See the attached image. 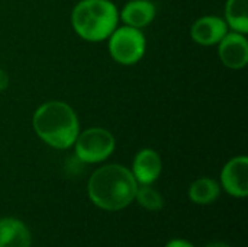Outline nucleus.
I'll return each instance as SVG.
<instances>
[{"instance_id":"obj_1","label":"nucleus","mask_w":248,"mask_h":247,"mask_svg":"<svg viewBox=\"0 0 248 247\" xmlns=\"http://www.w3.org/2000/svg\"><path fill=\"white\" fill-rule=\"evenodd\" d=\"M138 183L132 172L122 165H106L93 172L87 192L90 201L105 211L126 208L134 199Z\"/></svg>"},{"instance_id":"obj_2","label":"nucleus","mask_w":248,"mask_h":247,"mask_svg":"<svg viewBox=\"0 0 248 247\" xmlns=\"http://www.w3.org/2000/svg\"><path fill=\"white\" fill-rule=\"evenodd\" d=\"M32 125L36 135L48 146L65 150L71 147L80 132L74 109L61 100L42 103L33 114Z\"/></svg>"},{"instance_id":"obj_3","label":"nucleus","mask_w":248,"mask_h":247,"mask_svg":"<svg viewBox=\"0 0 248 247\" xmlns=\"http://www.w3.org/2000/svg\"><path fill=\"white\" fill-rule=\"evenodd\" d=\"M119 12L110 0H80L71 13V25L77 35L90 42H99L115 31Z\"/></svg>"},{"instance_id":"obj_4","label":"nucleus","mask_w":248,"mask_h":247,"mask_svg":"<svg viewBox=\"0 0 248 247\" xmlns=\"http://www.w3.org/2000/svg\"><path fill=\"white\" fill-rule=\"evenodd\" d=\"M147 41L141 29L124 25L115 28L109 35V52L112 58L124 66L138 63L145 54Z\"/></svg>"},{"instance_id":"obj_5","label":"nucleus","mask_w":248,"mask_h":247,"mask_svg":"<svg viewBox=\"0 0 248 247\" xmlns=\"http://www.w3.org/2000/svg\"><path fill=\"white\" fill-rule=\"evenodd\" d=\"M73 146L78 160L84 163H100L113 153L115 138L108 130L92 127L78 132Z\"/></svg>"},{"instance_id":"obj_6","label":"nucleus","mask_w":248,"mask_h":247,"mask_svg":"<svg viewBox=\"0 0 248 247\" xmlns=\"http://www.w3.org/2000/svg\"><path fill=\"white\" fill-rule=\"evenodd\" d=\"M218 44V54L224 66L231 70H241L247 66L248 41L244 33L227 32Z\"/></svg>"},{"instance_id":"obj_7","label":"nucleus","mask_w":248,"mask_h":247,"mask_svg":"<svg viewBox=\"0 0 248 247\" xmlns=\"http://www.w3.org/2000/svg\"><path fill=\"white\" fill-rule=\"evenodd\" d=\"M222 188L235 198H246L248 195V159L238 156L231 159L221 172Z\"/></svg>"},{"instance_id":"obj_8","label":"nucleus","mask_w":248,"mask_h":247,"mask_svg":"<svg viewBox=\"0 0 248 247\" xmlns=\"http://www.w3.org/2000/svg\"><path fill=\"white\" fill-rule=\"evenodd\" d=\"M228 32V25L218 16H202L190 29V36L195 42L209 47L218 44Z\"/></svg>"},{"instance_id":"obj_9","label":"nucleus","mask_w":248,"mask_h":247,"mask_svg":"<svg viewBox=\"0 0 248 247\" xmlns=\"http://www.w3.org/2000/svg\"><path fill=\"white\" fill-rule=\"evenodd\" d=\"M132 175L138 185H151L161 173V159L153 148H142L132 163Z\"/></svg>"},{"instance_id":"obj_10","label":"nucleus","mask_w":248,"mask_h":247,"mask_svg":"<svg viewBox=\"0 0 248 247\" xmlns=\"http://www.w3.org/2000/svg\"><path fill=\"white\" fill-rule=\"evenodd\" d=\"M119 17L125 25L141 29L155 17V6L151 0H131L124 6Z\"/></svg>"},{"instance_id":"obj_11","label":"nucleus","mask_w":248,"mask_h":247,"mask_svg":"<svg viewBox=\"0 0 248 247\" xmlns=\"http://www.w3.org/2000/svg\"><path fill=\"white\" fill-rule=\"evenodd\" d=\"M32 236L20 220L7 217L0 220V247H31Z\"/></svg>"},{"instance_id":"obj_12","label":"nucleus","mask_w":248,"mask_h":247,"mask_svg":"<svg viewBox=\"0 0 248 247\" xmlns=\"http://www.w3.org/2000/svg\"><path fill=\"white\" fill-rule=\"evenodd\" d=\"M221 194V186L217 181L211 178H201L196 179L189 188V198L195 204L208 205L218 199Z\"/></svg>"},{"instance_id":"obj_13","label":"nucleus","mask_w":248,"mask_h":247,"mask_svg":"<svg viewBox=\"0 0 248 247\" xmlns=\"http://www.w3.org/2000/svg\"><path fill=\"white\" fill-rule=\"evenodd\" d=\"M227 25L231 26L234 32H248V0H228L225 6Z\"/></svg>"},{"instance_id":"obj_14","label":"nucleus","mask_w":248,"mask_h":247,"mask_svg":"<svg viewBox=\"0 0 248 247\" xmlns=\"http://www.w3.org/2000/svg\"><path fill=\"white\" fill-rule=\"evenodd\" d=\"M137 202L148 211H160L164 207V199L151 185H138L135 192Z\"/></svg>"},{"instance_id":"obj_15","label":"nucleus","mask_w":248,"mask_h":247,"mask_svg":"<svg viewBox=\"0 0 248 247\" xmlns=\"http://www.w3.org/2000/svg\"><path fill=\"white\" fill-rule=\"evenodd\" d=\"M164 247H195L192 243H189L187 240H183V239H173L170 240Z\"/></svg>"},{"instance_id":"obj_16","label":"nucleus","mask_w":248,"mask_h":247,"mask_svg":"<svg viewBox=\"0 0 248 247\" xmlns=\"http://www.w3.org/2000/svg\"><path fill=\"white\" fill-rule=\"evenodd\" d=\"M7 84H9V77L6 74V71L0 67V92L4 90L7 87Z\"/></svg>"},{"instance_id":"obj_17","label":"nucleus","mask_w":248,"mask_h":247,"mask_svg":"<svg viewBox=\"0 0 248 247\" xmlns=\"http://www.w3.org/2000/svg\"><path fill=\"white\" fill-rule=\"evenodd\" d=\"M205 247H230L228 245H225V243H221V242H215V243H209V245H206Z\"/></svg>"}]
</instances>
